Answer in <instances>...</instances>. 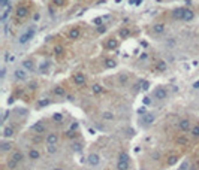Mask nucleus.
<instances>
[{
	"label": "nucleus",
	"mask_w": 199,
	"mask_h": 170,
	"mask_svg": "<svg viewBox=\"0 0 199 170\" xmlns=\"http://www.w3.org/2000/svg\"><path fill=\"white\" fill-rule=\"evenodd\" d=\"M168 94H169V93H168V90H166L165 87H156L151 96H153L154 100H165V99L168 97Z\"/></svg>",
	"instance_id": "f257e3e1"
},
{
	"label": "nucleus",
	"mask_w": 199,
	"mask_h": 170,
	"mask_svg": "<svg viewBox=\"0 0 199 170\" xmlns=\"http://www.w3.org/2000/svg\"><path fill=\"white\" fill-rule=\"evenodd\" d=\"M87 163H89L90 167H97V166L100 164V155H99L97 152L89 154V157H87Z\"/></svg>",
	"instance_id": "f03ea898"
},
{
	"label": "nucleus",
	"mask_w": 199,
	"mask_h": 170,
	"mask_svg": "<svg viewBox=\"0 0 199 170\" xmlns=\"http://www.w3.org/2000/svg\"><path fill=\"white\" fill-rule=\"evenodd\" d=\"M12 148H14V142L8 140V139H3L0 142V152L2 154H8L12 152Z\"/></svg>",
	"instance_id": "7ed1b4c3"
},
{
	"label": "nucleus",
	"mask_w": 199,
	"mask_h": 170,
	"mask_svg": "<svg viewBox=\"0 0 199 170\" xmlns=\"http://www.w3.org/2000/svg\"><path fill=\"white\" fill-rule=\"evenodd\" d=\"M178 130H180L181 133H187V131H190V130H192V122H190L187 118L180 119V121H178Z\"/></svg>",
	"instance_id": "20e7f679"
},
{
	"label": "nucleus",
	"mask_w": 199,
	"mask_h": 170,
	"mask_svg": "<svg viewBox=\"0 0 199 170\" xmlns=\"http://www.w3.org/2000/svg\"><path fill=\"white\" fill-rule=\"evenodd\" d=\"M58 142H60V137H58V134L57 133H48L47 134V137H45V143L47 145H58Z\"/></svg>",
	"instance_id": "39448f33"
},
{
	"label": "nucleus",
	"mask_w": 199,
	"mask_h": 170,
	"mask_svg": "<svg viewBox=\"0 0 199 170\" xmlns=\"http://www.w3.org/2000/svg\"><path fill=\"white\" fill-rule=\"evenodd\" d=\"M86 81H87V78H86V75H84L82 72H76V73L73 75V82L78 85V87L86 85Z\"/></svg>",
	"instance_id": "423d86ee"
},
{
	"label": "nucleus",
	"mask_w": 199,
	"mask_h": 170,
	"mask_svg": "<svg viewBox=\"0 0 199 170\" xmlns=\"http://www.w3.org/2000/svg\"><path fill=\"white\" fill-rule=\"evenodd\" d=\"M35 32H36V30H35V27L29 29V30H27L26 33H24L23 36H21V37H19V43H21V45H23V43H27V42H29V40H30V39H32V37L35 36Z\"/></svg>",
	"instance_id": "0eeeda50"
},
{
	"label": "nucleus",
	"mask_w": 199,
	"mask_h": 170,
	"mask_svg": "<svg viewBox=\"0 0 199 170\" xmlns=\"http://www.w3.org/2000/svg\"><path fill=\"white\" fill-rule=\"evenodd\" d=\"M45 130H47V127H45L44 121H37V122H35V124L32 125V131H35L36 134H44Z\"/></svg>",
	"instance_id": "6e6552de"
},
{
	"label": "nucleus",
	"mask_w": 199,
	"mask_h": 170,
	"mask_svg": "<svg viewBox=\"0 0 199 170\" xmlns=\"http://www.w3.org/2000/svg\"><path fill=\"white\" fill-rule=\"evenodd\" d=\"M154 118H156V115H154L153 112H150V114H145L144 117L141 118V125L147 127V125L153 124V122H154Z\"/></svg>",
	"instance_id": "1a4fd4ad"
},
{
	"label": "nucleus",
	"mask_w": 199,
	"mask_h": 170,
	"mask_svg": "<svg viewBox=\"0 0 199 170\" xmlns=\"http://www.w3.org/2000/svg\"><path fill=\"white\" fill-rule=\"evenodd\" d=\"M14 76L18 79V81H26L27 79V70L23 67V69H17L15 72H14Z\"/></svg>",
	"instance_id": "9d476101"
},
{
	"label": "nucleus",
	"mask_w": 199,
	"mask_h": 170,
	"mask_svg": "<svg viewBox=\"0 0 199 170\" xmlns=\"http://www.w3.org/2000/svg\"><path fill=\"white\" fill-rule=\"evenodd\" d=\"M21 66L26 69L27 72H33V70H35V61H33L32 58H27V60H24V61L21 63Z\"/></svg>",
	"instance_id": "9b49d317"
},
{
	"label": "nucleus",
	"mask_w": 199,
	"mask_h": 170,
	"mask_svg": "<svg viewBox=\"0 0 199 170\" xmlns=\"http://www.w3.org/2000/svg\"><path fill=\"white\" fill-rule=\"evenodd\" d=\"M117 46H118V40L115 37H109L105 42V48H108V49H115Z\"/></svg>",
	"instance_id": "f8f14e48"
},
{
	"label": "nucleus",
	"mask_w": 199,
	"mask_h": 170,
	"mask_svg": "<svg viewBox=\"0 0 199 170\" xmlns=\"http://www.w3.org/2000/svg\"><path fill=\"white\" fill-rule=\"evenodd\" d=\"M184 11H186V8H178V9H174V11H172V18H174V19H181V21H183Z\"/></svg>",
	"instance_id": "ddd939ff"
},
{
	"label": "nucleus",
	"mask_w": 199,
	"mask_h": 170,
	"mask_svg": "<svg viewBox=\"0 0 199 170\" xmlns=\"http://www.w3.org/2000/svg\"><path fill=\"white\" fill-rule=\"evenodd\" d=\"M79 36H81V30H79L78 27H73V29H71V30H69V33H68V37H69V39H72V40L78 39Z\"/></svg>",
	"instance_id": "4468645a"
},
{
	"label": "nucleus",
	"mask_w": 199,
	"mask_h": 170,
	"mask_svg": "<svg viewBox=\"0 0 199 170\" xmlns=\"http://www.w3.org/2000/svg\"><path fill=\"white\" fill-rule=\"evenodd\" d=\"M11 158L15 160V161H18V163H21V161L24 160V152H23V151H18V149H17V151H12V152H11Z\"/></svg>",
	"instance_id": "2eb2a0df"
},
{
	"label": "nucleus",
	"mask_w": 199,
	"mask_h": 170,
	"mask_svg": "<svg viewBox=\"0 0 199 170\" xmlns=\"http://www.w3.org/2000/svg\"><path fill=\"white\" fill-rule=\"evenodd\" d=\"M27 155H29V158L33 160V161H36V160L40 158V152H39V149H36V148H32V149L27 152Z\"/></svg>",
	"instance_id": "dca6fc26"
},
{
	"label": "nucleus",
	"mask_w": 199,
	"mask_h": 170,
	"mask_svg": "<svg viewBox=\"0 0 199 170\" xmlns=\"http://www.w3.org/2000/svg\"><path fill=\"white\" fill-rule=\"evenodd\" d=\"M53 94H54L55 97H66V90L58 85V87H55L54 90H53Z\"/></svg>",
	"instance_id": "f3484780"
},
{
	"label": "nucleus",
	"mask_w": 199,
	"mask_h": 170,
	"mask_svg": "<svg viewBox=\"0 0 199 170\" xmlns=\"http://www.w3.org/2000/svg\"><path fill=\"white\" fill-rule=\"evenodd\" d=\"M14 134H15V131H14V128H12V127H5V128H3L2 136L5 137V139H9V137H12Z\"/></svg>",
	"instance_id": "a211bd4d"
},
{
	"label": "nucleus",
	"mask_w": 199,
	"mask_h": 170,
	"mask_svg": "<svg viewBox=\"0 0 199 170\" xmlns=\"http://www.w3.org/2000/svg\"><path fill=\"white\" fill-rule=\"evenodd\" d=\"M27 14H29V11H27V8H24V6H19L18 9H17V12H15L17 18H24V17H27Z\"/></svg>",
	"instance_id": "6ab92c4d"
},
{
	"label": "nucleus",
	"mask_w": 199,
	"mask_h": 170,
	"mask_svg": "<svg viewBox=\"0 0 199 170\" xmlns=\"http://www.w3.org/2000/svg\"><path fill=\"white\" fill-rule=\"evenodd\" d=\"M193 17H195L193 11H192V9H189V8H186V11H184V17H183V21H192Z\"/></svg>",
	"instance_id": "aec40b11"
},
{
	"label": "nucleus",
	"mask_w": 199,
	"mask_h": 170,
	"mask_svg": "<svg viewBox=\"0 0 199 170\" xmlns=\"http://www.w3.org/2000/svg\"><path fill=\"white\" fill-rule=\"evenodd\" d=\"M53 121H54L55 124H61L65 121V115L60 114V112H55V114H53Z\"/></svg>",
	"instance_id": "412c9836"
},
{
	"label": "nucleus",
	"mask_w": 199,
	"mask_h": 170,
	"mask_svg": "<svg viewBox=\"0 0 199 170\" xmlns=\"http://www.w3.org/2000/svg\"><path fill=\"white\" fill-rule=\"evenodd\" d=\"M130 161H117V170H129Z\"/></svg>",
	"instance_id": "4be33fe9"
},
{
	"label": "nucleus",
	"mask_w": 199,
	"mask_h": 170,
	"mask_svg": "<svg viewBox=\"0 0 199 170\" xmlns=\"http://www.w3.org/2000/svg\"><path fill=\"white\" fill-rule=\"evenodd\" d=\"M153 32L156 34H162L165 32V24L162 22H157V24H154V27H153Z\"/></svg>",
	"instance_id": "5701e85b"
},
{
	"label": "nucleus",
	"mask_w": 199,
	"mask_h": 170,
	"mask_svg": "<svg viewBox=\"0 0 199 170\" xmlns=\"http://www.w3.org/2000/svg\"><path fill=\"white\" fill-rule=\"evenodd\" d=\"M102 118H103V121H109V122H112V121L115 119V115H114L112 112H108V110H106V112L102 114Z\"/></svg>",
	"instance_id": "b1692460"
},
{
	"label": "nucleus",
	"mask_w": 199,
	"mask_h": 170,
	"mask_svg": "<svg viewBox=\"0 0 199 170\" xmlns=\"http://www.w3.org/2000/svg\"><path fill=\"white\" fill-rule=\"evenodd\" d=\"M6 167L9 170H15L18 167V161H15V160H12V158H9V161L6 163Z\"/></svg>",
	"instance_id": "393cba45"
},
{
	"label": "nucleus",
	"mask_w": 199,
	"mask_h": 170,
	"mask_svg": "<svg viewBox=\"0 0 199 170\" xmlns=\"http://www.w3.org/2000/svg\"><path fill=\"white\" fill-rule=\"evenodd\" d=\"M177 163H178V157L177 155H169L168 157V161H166L168 166H175Z\"/></svg>",
	"instance_id": "a878e982"
},
{
	"label": "nucleus",
	"mask_w": 199,
	"mask_h": 170,
	"mask_svg": "<svg viewBox=\"0 0 199 170\" xmlns=\"http://www.w3.org/2000/svg\"><path fill=\"white\" fill-rule=\"evenodd\" d=\"M166 69H168V66H166V63H165L163 60H160V61L156 63V70H159V72H165Z\"/></svg>",
	"instance_id": "bb28decb"
},
{
	"label": "nucleus",
	"mask_w": 199,
	"mask_h": 170,
	"mask_svg": "<svg viewBox=\"0 0 199 170\" xmlns=\"http://www.w3.org/2000/svg\"><path fill=\"white\" fill-rule=\"evenodd\" d=\"M105 66L108 69H114L117 66V61H115L114 58H106V60H105Z\"/></svg>",
	"instance_id": "cd10ccee"
},
{
	"label": "nucleus",
	"mask_w": 199,
	"mask_h": 170,
	"mask_svg": "<svg viewBox=\"0 0 199 170\" xmlns=\"http://www.w3.org/2000/svg\"><path fill=\"white\" fill-rule=\"evenodd\" d=\"M57 151H58V146H57V145H47V152L50 154V155H54Z\"/></svg>",
	"instance_id": "c85d7f7f"
},
{
	"label": "nucleus",
	"mask_w": 199,
	"mask_h": 170,
	"mask_svg": "<svg viewBox=\"0 0 199 170\" xmlns=\"http://www.w3.org/2000/svg\"><path fill=\"white\" fill-rule=\"evenodd\" d=\"M48 104H51V100H50V99H42V100L37 102V107L42 109V107H45V106H48Z\"/></svg>",
	"instance_id": "c756f323"
},
{
	"label": "nucleus",
	"mask_w": 199,
	"mask_h": 170,
	"mask_svg": "<svg viewBox=\"0 0 199 170\" xmlns=\"http://www.w3.org/2000/svg\"><path fill=\"white\" fill-rule=\"evenodd\" d=\"M91 90H93L94 94H102V91H103V88H102V85L100 84H94L91 87Z\"/></svg>",
	"instance_id": "7c9ffc66"
},
{
	"label": "nucleus",
	"mask_w": 199,
	"mask_h": 170,
	"mask_svg": "<svg viewBox=\"0 0 199 170\" xmlns=\"http://www.w3.org/2000/svg\"><path fill=\"white\" fill-rule=\"evenodd\" d=\"M189 169H190V161L189 160H184L180 164V167H178V170H189Z\"/></svg>",
	"instance_id": "2f4dec72"
},
{
	"label": "nucleus",
	"mask_w": 199,
	"mask_h": 170,
	"mask_svg": "<svg viewBox=\"0 0 199 170\" xmlns=\"http://www.w3.org/2000/svg\"><path fill=\"white\" fill-rule=\"evenodd\" d=\"M118 82L121 85H126L127 82H129V78H127V75H120L118 76Z\"/></svg>",
	"instance_id": "473e14b6"
},
{
	"label": "nucleus",
	"mask_w": 199,
	"mask_h": 170,
	"mask_svg": "<svg viewBox=\"0 0 199 170\" xmlns=\"http://www.w3.org/2000/svg\"><path fill=\"white\" fill-rule=\"evenodd\" d=\"M118 161H129V154L127 152H120L118 154Z\"/></svg>",
	"instance_id": "72a5a7b5"
},
{
	"label": "nucleus",
	"mask_w": 199,
	"mask_h": 170,
	"mask_svg": "<svg viewBox=\"0 0 199 170\" xmlns=\"http://www.w3.org/2000/svg\"><path fill=\"white\" fill-rule=\"evenodd\" d=\"M190 133H192V136H193V137H199V125H195V127H192Z\"/></svg>",
	"instance_id": "f704fd0d"
},
{
	"label": "nucleus",
	"mask_w": 199,
	"mask_h": 170,
	"mask_svg": "<svg viewBox=\"0 0 199 170\" xmlns=\"http://www.w3.org/2000/svg\"><path fill=\"white\" fill-rule=\"evenodd\" d=\"M178 145H186L187 143V139L186 137H177V140H175Z\"/></svg>",
	"instance_id": "c9c22d12"
},
{
	"label": "nucleus",
	"mask_w": 199,
	"mask_h": 170,
	"mask_svg": "<svg viewBox=\"0 0 199 170\" xmlns=\"http://www.w3.org/2000/svg\"><path fill=\"white\" fill-rule=\"evenodd\" d=\"M72 151H81V143L73 142V143H72Z\"/></svg>",
	"instance_id": "e433bc0d"
},
{
	"label": "nucleus",
	"mask_w": 199,
	"mask_h": 170,
	"mask_svg": "<svg viewBox=\"0 0 199 170\" xmlns=\"http://www.w3.org/2000/svg\"><path fill=\"white\" fill-rule=\"evenodd\" d=\"M120 34H121V37H127V36L130 34V32H129V29H121V30H120Z\"/></svg>",
	"instance_id": "4c0bfd02"
},
{
	"label": "nucleus",
	"mask_w": 199,
	"mask_h": 170,
	"mask_svg": "<svg viewBox=\"0 0 199 170\" xmlns=\"http://www.w3.org/2000/svg\"><path fill=\"white\" fill-rule=\"evenodd\" d=\"M9 115H11V112H9V110H5V114H3V118H2V122H3V124H5L6 121H8Z\"/></svg>",
	"instance_id": "58836bf2"
},
{
	"label": "nucleus",
	"mask_w": 199,
	"mask_h": 170,
	"mask_svg": "<svg viewBox=\"0 0 199 170\" xmlns=\"http://www.w3.org/2000/svg\"><path fill=\"white\" fill-rule=\"evenodd\" d=\"M55 54H57V55H58V54H61V52H63V48H61V46H55Z\"/></svg>",
	"instance_id": "ea45409f"
},
{
	"label": "nucleus",
	"mask_w": 199,
	"mask_h": 170,
	"mask_svg": "<svg viewBox=\"0 0 199 170\" xmlns=\"http://www.w3.org/2000/svg\"><path fill=\"white\" fill-rule=\"evenodd\" d=\"M8 2H9V0H0V6H2V8H5Z\"/></svg>",
	"instance_id": "a19ab883"
},
{
	"label": "nucleus",
	"mask_w": 199,
	"mask_h": 170,
	"mask_svg": "<svg viewBox=\"0 0 199 170\" xmlns=\"http://www.w3.org/2000/svg\"><path fill=\"white\" fill-rule=\"evenodd\" d=\"M54 3L57 5V6H60V5H63V3H65V0H54Z\"/></svg>",
	"instance_id": "79ce46f5"
},
{
	"label": "nucleus",
	"mask_w": 199,
	"mask_h": 170,
	"mask_svg": "<svg viewBox=\"0 0 199 170\" xmlns=\"http://www.w3.org/2000/svg\"><path fill=\"white\" fill-rule=\"evenodd\" d=\"M66 99H68L69 102H73V100H75V99H73V96H66Z\"/></svg>",
	"instance_id": "37998d69"
},
{
	"label": "nucleus",
	"mask_w": 199,
	"mask_h": 170,
	"mask_svg": "<svg viewBox=\"0 0 199 170\" xmlns=\"http://www.w3.org/2000/svg\"><path fill=\"white\" fill-rule=\"evenodd\" d=\"M148 88V82H145V84H142V90H147Z\"/></svg>",
	"instance_id": "c03bdc74"
},
{
	"label": "nucleus",
	"mask_w": 199,
	"mask_h": 170,
	"mask_svg": "<svg viewBox=\"0 0 199 170\" xmlns=\"http://www.w3.org/2000/svg\"><path fill=\"white\" fill-rule=\"evenodd\" d=\"M5 75H6V70H5V69H3V70H2V79H3V78H5Z\"/></svg>",
	"instance_id": "a18cd8bd"
},
{
	"label": "nucleus",
	"mask_w": 199,
	"mask_h": 170,
	"mask_svg": "<svg viewBox=\"0 0 199 170\" xmlns=\"http://www.w3.org/2000/svg\"><path fill=\"white\" fill-rule=\"evenodd\" d=\"M53 170H65V167H60V166H58V167H54Z\"/></svg>",
	"instance_id": "49530a36"
},
{
	"label": "nucleus",
	"mask_w": 199,
	"mask_h": 170,
	"mask_svg": "<svg viewBox=\"0 0 199 170\" xmlns=\"http://www.w3.org/2000/svg\"><path fill=\"white\" fill-rule=\"evenodd\" d=\"M193 87H195V88H199V81H198V82H196L195 85H193Z\"/></svg>",
	"instance_id": "de8ad7c7"
},
{
	"label": "nucleus",
	"mask_w": 199,
	"mask_h": 170,
	"mask_svg": "<svg viewBox=\"0 0 199 170\" xmlns=\"http://www.w3.org/2000/svg\"><path fill=\"white\" fill-rule=\"evenodd\" d=\"M198 167H199V163H198Z\"/></svg>",
	"instance_id": "09e8293b"
},
{
	"label": "nucleus",
	"mask_w": 199,
	"mask_h": 170,
	"mask_svg": "<svg viewBox=\"0 0 199 170\" xmlns=\"http://www.w3.org/2000/svg\"><path fill=\"white\" fill-rule=\"evenodd\" d=\"M144 170H148V169H144Z\"/></svg>",
	"instance_id": "8fccbe9b"
}]
</instances>
